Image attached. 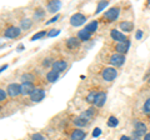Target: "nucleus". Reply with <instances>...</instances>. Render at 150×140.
<instances>
[{"instance_id":"obj_1","label":"nucleus","mask_w":150,"mask_h":140,"mask_svg":"<svg viewBox=\"0 0 150 140\" xmlns=\"http://www.w3.org/2000/svg\"><path fill=\"white\" fill-rule=\"evenodd\" d=\"M21 34V29L13 24H5L3 29V36L8 39H16Z\"/></svg>"},{"instance_id":"obj_2","label":"nucleus","mask_w":150,"mask_h":140,"mask_svg":"<svg viewBox=\"0 0 150 140\" xmlns=\"http://www.w3.org/2000/svg\"><path fill=\"white\" fill-rule=\"evenodd\" d=\"M6 94L9 98L15 99L19 95H21V90H20V84L18 83H11L6 86Z\"/></svg>"},{"instance_id":"obj_3","label":"nucleus","mask_w":150,"mask_h":140,"mask_svg":"<svg viewBox=\"0 0 150 140\" xmlns=\"http://www.w3.org/2000/svg\"><path fill=\"white\" fill-rule=\"evenodd\" d=\"M119 14H120V9L119 8H111L108 11L104 13V15H103L101 19L103 20H106L108 23H111V21H114V20L118 19Z\"/></svg>"},{"instance_id":"obj_4","label":"nucleus","mask_w":150,"mask_h":140,"mask_svg":"<svg viewBox=\"0 0 150 140\" xmlns=\"http://www.w3.org/2000/svg\"><path fill=\"white\" fill-rule=\"evenodd\" d=\"M116 75H118V71L115 68H105L101 71V76L105 81H112L116 78Z\"/></svg>"},{"instance_id":"obj_5","label":"nucleus","mask_w":150,"mask_h":140,"mask_svg":"<svg viewBox=\"0 0 150 140\" xmlns=\"http://www.w3.org/2000/svg\"><path fill=\"white\" fill-rule=\"evenodd\" d=\"M88 18L84 15V14L81 13H76L74 14V15H71V18H70V24H71L73 26H80L83 24H85Z\"/></svg>"},{"instance_id":"obj_6","label":"nucleus","mask_w":150,"mask_h":140,"mask_svg":"<svg viewBox=\"0 0 150 140\" xmlns=\"http://www.w3.org/2000/svg\"><path fill=\"white\" fill-rule=\"evenodd\" d=\"M35 89H36V86L34 83H21L20 84L21 95H24V96H30Z\"/></svg>"},{"instance_id":"obj_7","label":"nucleus","mask_w":150,"mask_h":140,"mask_svg":"<svg viewBox=\"0 0 150 140\" xmlns=\"http://www.w3.org/2000/svg\"><path fill=\"white\" fill-rule=\"evenodd\" d=\"M44 98H45V90L43 88H36V89L33 91V94L29 96V99L33 103H40Z\"/></svg>"},{"instance_id":"obj_8","label":"nucleus","mask_w":150,"mask_h":140,"mask_svg":"<svg viewBox=\"0 0 150 140\" xmlns=\"http://www.w3.org/2000/svg\"><path fill=\"white\" fill-rule=\"evenodd\" d=\"M53 70L54 71H56V73H63V71H65L67 70V68H68V62L65 59H55V62H54V64H53Z\"/></svg>"},{"instance_id":"obj_9","label":"nucleus","mask_w":150,"mask_h":140,"mask_svg":"<svg viewBox=\"0 0 150 140\" xmlns=\"http://www.w3.org/2000/svg\"><path fill=\"white\" fill-rule=\"evenodd\" d=\"M109 63L112 65V66H121L124 63H125V57L121 54H112L110 59H109Z\"/></svg>"},{"instance_id":"obj_10","label":"nucleus","mask_w":150,"mask_h":140,"mask_svg":"<svg viewBox=\"0 0 150 140\" xmlns=\"http://www.w3.org/2000/svg\"><path fill=\"white\" fill-rule=\"evenodd\" d=\"M65 46H67L68 50H76L79 46H80V40L78 38H75V36H71V38H69L67 41H65Z\"/></svg>"},{"instance_id":"obj_11","label":"nucleus","mask_w":150,"mask_h":140,"mask_svg":"<svg viewBox=\"0 0 150 140\" xmlns=\"http://www.w3.org/2000/svg\"><path fill=\"white\" fill-rule=\"evenodd\" d=\"M86 136V132L83 129H73L70 133V140H84Z\"/></svg>"},{"instance_id":"obj_12","label":"nucleus","mask_w":150,"mask_h":140,"mask_svg":"<svg viewBox=\"0 0 150 140\" xmlns=\"http://www.w3.org/2000/svg\"><path fill=\"white\" fill-rule=\"evenodd\" d=\"M105 101H106V94L104 91H98L95 100H94V105L98 106V108H101L105 104Z\"/></svg>"},{"instance_id":"obj_13","label":"nucleus","mask_w":150,"mask_h":140,"mask_svg":"<svg viewBox=\"0 0 150 140\" xmlns=\"http://www.w3.org/2000/svg\"><path fill=\"white\" fill-rule=\"evenodd\" d=\"M110 35H111V38L114 39L115 41H118V43H124V41L128 40L125 38V35L123 34V33L119 31V30H116V29H112L110 31Z\"/></svg>"},{"instance_id":"obj_14","label":"nucleus","mask_w":150,"mask_h":140,"mask_svg":"<svg viewBox=\"0 0 150 140\" xmlns=\"http://www.w3.org/2000/svg\"><path fill=\"white\" fill-rule=\"evenodd\" d=\"M145 132H146V125L144 123H140V121H137L135 123V132H134V135H137V136H143L145 135Z\"/></svg>"},{"instance_id":"obj_15","label":"nucleus","mask_w":150,"mask_h":140,"mask_svg":"<svg viewBox=\"0 0 150 140\" xmlns=\"http://www.w3.org/2000/svg\"><path fill=\"white\" fill-rule=\"evenodd\" d=\"M129 46H130V43H129V40H126L124 41V43H118L115 46V50L118 51V54H125L126 51L129 50Z\"/></svg>"},{"instance_id":"obj_16","label":"nucleus","mask_w":150,"mask_h":140,"mask_svg":"<svg viewBox=\"0 0 150 140\" xmlns=\"http://www.w3.org/2000/svg\"><path fill=\"white\" fill-rule=\"evenodd\" d=\"M60 6H62V3L60 1H48L46 3V9H48L49 13H55L58 11Z\"/></svg>"},{"instance_id":"obj_17","label":"nucleus","mask_w":150,"mask_h":140,"mask_svg":"<svg viewBox=\"0 0 150 140\" xmlns=\"http://www.w3.org/2000/svg\"><path fill=\"white\" fill-rule=\"evenodd\" d=\"M33 26V20L29 19V18H23L20 20V29L23 30H29Z\"/></svg>"},{"instance_id":"obj_18","label":"nucleus","mask_w":150,"mask_h":140,"mask_svg":"<svg viewBox=\"0 0 150 140\" xmlns=\"http://www.w3.org/2000/svg\"><path fill=\"white\" fill-rule=\"evenodd\" d=\"M59 75H60L59 73H56V71H54V70L51 69L50 71L46 73V80H48L49 83H55L59 79Z\"/></svg>"},{"instance_id":"obj_19","label":"nucleus","mask_w":150,"mask_h":140,"mask_svg":"<svg viewBox=\"0 0 150 140\" xmlns=\"http://www.w3.org/2000/svg\"><path fill=\"white\" fill-rule=\"evenodd\" d=\"M35 78H36L35 74H33V73H25V74H23V75L20 76L23 83H34Z\"/></svg>"},{"instance_id":"obj_20","label":"nucleus","mask_w":150,"mask_h":140,"mask_svg":"<svg viewBox=\"0 0 150 140\" xmlns=\"http://www.w3.org/2000/svg\"><path fill=\"white\" fill-rule=\"evenodd\" d=\"M76 38L80 40V41H88L89 39L91 38V34H90V33H88L85 29H83V30H80V31L78 33V36H76Z\"/></svg>"},{"instance_id":"obj_21","label":"nucleus","mask_w":150,"mask_h":140,"mask_svg":"<svg viewBox=\"0 0 150 140\" xmlns=\"http://www.w3.org/2000/svg\"><path fill=\"white\" fill-rule=\"evenodd\" d=\"M74 125H76V127H79V129L83 128V127H86V125L89 124V120L85 119V118H81V116H79V118H75L74 119Z\"/></svg>"},{"instance_id":"obj_22","label":"nucleus","mask_w":150,"mask_h":140,"mask_svg":"<svg viewBox=\"0 0 150 140\" xmlns=\"http://www.w3.org/2000/svg\"><path fill=\"white\" fill-rule=\"evenodd\" d=\"M133 23H130V21H123V23H120V29L123 30V31H126V33H130L131 30H133Z\"/></svg>"},{"instance_id":"obj_23","label":"nucleus","mask_w":150,"mask_h":140,"mask_svg":"<svg viewBox=\"0 0 150 140\" xmlns=\"http://www.w3.org/2000/svg\"><path fill=\"white\" fill-rule=\"evenodd\" d=\"M96 29H98V20H94V21L90 23V24H88V25L85 26V30H86L88 33H90V34L95 33Z\"/></svg>"},{"instance_id":"obj_24","label":"nucleus","mask_w":150,"mask_h":140,"mask_svg":"<svg viewBox=\"0 0 150 140\" xmlns=\"http://www.w3.org/2000/svg\"><path fill=\"white\" fill-rule=\"evenodd\" d=\"M44 16H45V9H43L41 6H38L34 10V18L35 19H41Z\"/></svg>"},{"instance_id":"obj_25","label":"nucleus","mask_w":150,"mask_h":140,"mask_svg":"<svg viewBox=\"0 0 150 140\" xmlns=\"http://www.w3.org/2000/svg\"><path fill=\"white\" fill-rule=\"evenodd\" d=\"M44 36H48V33H46V30H41L39 33H36L35 35H33L31 36V41H34V40H38V39H41V38H44Z\"/></svg>"},{"instance_id":"obj_26","label":"nucleus","mask_w":150,"mask_h":140,"mask_svg":"<svg viewBox=\"0 0 150 140\" xmlns=\"http://www.w3.org/2000/svg\"><path fill=\"white\" fill-rule=\"evenodd\" d=\"M118 125V119L115 118V116H110L109 120H108V127H110V128H114Z\"/></svg>"},{"instance_id":"obj_27","label":"nucleus","mask_w":150,"mask_h":140,"mask_svg":"<svg viewBox=\"0 0 150 140\" xmlns=\"http://www.w3.org/2000/svg\"><path fill=\"white\" fill-rule=\"evenodd\" d=\"M30 139L31 140H46L44 135H41L40 133H34L30 135Z\"/></svg>"},{"instance_id":"obj_28","label":"nucleus","mask_w":150,"mask_h":140,"mask_svg":"<svg viewBox=\"0 0 150 140\" xmlns=\"http://www.w3.org/2000/svg\"><path fill=\"white\" fill-rule=\"evenodd\" d=\"M96 94H98V93H96V91H94V90L90 91V93H89V95L86 96V101H88V103H94Z\"/></svg>"},{"instance_id":"obj_29","label":"nucleus","mask_w":150,"mask_h":140,"mask_svg":"<svg viewBox=\"0 0 150 140\" xmlns=\"http://www.w3.org/2000/svg\"><path fill=\"white\" fill-rule=\"evenodd\" d=\"M8 99V94H6V90L4 89H0V103L5 101Z\"/></svg>"},{"instance_id":"obj_30","label":"nucleus","mask_w":150,"mask_h":140,"mask_svg":"<svg viewBox=\"0 0 150 140\" xmlns=\"http://www.w3.org/2000/svg\"><path fill=\"white\" fill-rule=\"evenodd\" d=\"M108 4H109L108 1H100V3H99V5H98V9H96V11H95V13H96V14H99V13L103 10V9H104V8L108 5Z\"/></svg>"},{"instance_id":"obj_31","label":"nucleus","mask_w":150,"mask_h":140,"mask_svg":"<svg viewBox=\"0 0 150 140\" xmlns=\"http://www.w3.org/2000/svg\"><path fill=\"white\" fill-rule=\"evenodd\" d=\"M144 111L146 114H150V99H148L144 104Z\"/></svg>"},{"instance_id":"obj_32","label":"nucleus","mask_w":150,"mask_h":140,"mask_svg":"<svg viewBox=\"0 0 150 140\" xmlns=\"http://www.w3.org/2000/svg\"><path fill=\"white\" fill-rule=\"evenodd\" d=\"M60 33L59 29H53V30H50V33H48V36L49 38H51V36H56Z\"/></svg>"},{"instance_id":"obj_33","label":"nucleus","mask_w":150,"mask_h":140,"mask_svg":"<svg viewBox=\"0 0 150 140\" xmlns=\"http://www.w3.org/2000/svg\"><path fill=\"white\" fill-rule=\"evenodd\" d=\"M100 134H101V130H100L99 128H96L95 130H94V133H93V136H94V138H96V136H99Z\"/></svg>"},{"instance_id":"obj_34","label":"nucleus","mask_w":150,"mask_h":140,"mask_svg":"<svg viewBox=\"0 0 150 140\" xmlns=\"http://www.w3.org/2000/svg\"><path fill=\"white\" fill-rule=\"evenodd\" d=\"M58 19H59V14H56V15H55L54 18H51V19H50L49 21H46V24H51V23H55Z\"/></svg>"},{"instance_id":"obj_35","label":"nucleus","mask_w":150,"mask_h":140,"mask_svg":"<svg viewBox=\"0 0 150 140\" xmlns=\"http://www.w3.org/2000/svg\"><path fill=\"white\" fill-rule=\"evenodd\" d=\"M143 36V31L142 30H138V33H137V39H140Z\"/></svg>"},{"instance_id":"obj_36","label":"nucleus","mask_w":150,"mask_h":140,"mask_svg":"<svg viewBox=\"0 0 150 140\" xmlns=\"http://www.w3.org/2000/svg\"><path fill=\"white\" fill-rule=\"evenodd\" d=\"M6 68H8V64H4V65H1V66H0V73L4 71V70H5Z\"/></svg>"},{"instance_id":"obj_37","label":"nucleus","mask_w":150,"mask_h":140,"mask_svg":"<svg viewBox=\"0 0 150 140\" xmlns=\"http://www.w3.org/2000/svg\"><path fill=\"white\" fill-rule=\"evenodd\" d=\"M144 140H150V133H148V134L144 135Z\"/></svg>"},{"instance_id":"obj_38","label":"nucleus","mask_w":150,"mask_h":140,"mask_svg":"<svg viewBox=\"0 0 150 140\" xmlns=\"http://www.w3.org/2000/svg\"><path fill=\"white\" fill-rule=\"evenodd\" d=\"M120 140H131L129 136H125V135H123V136L120 138Z\"/></svg>"},{"instance_id":"obj_39","label":"nucleus","mask_w":150,"mask_h":140,"mask_svg":"<svg viewBox=\"0 0 150 140\" xmlns=\"http://www.w3.org/2000/svg\"><path fill=\"white\" fill-rule=\"evenodd\" d=\"M149 6H150V3H149Z\"/></svg>"},{"instance_id":"obj_40","label":"nucleus","mask_w":150,"mask_h":140,"mask_svg":"<svg viewBox=\"0 0 150 140\" xmlns=\"http://www.w3.org/2000/svg\"><path fill=\"white\" fill-rule=\"evenodd\" d=\"M0 108H1V106H0Z\"/></svg>"}]
</instances>
